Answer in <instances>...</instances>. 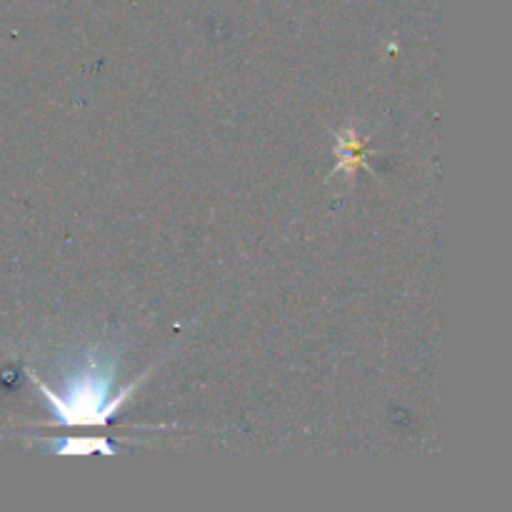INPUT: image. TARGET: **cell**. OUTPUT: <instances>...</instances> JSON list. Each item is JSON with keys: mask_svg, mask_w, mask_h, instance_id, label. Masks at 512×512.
Segmentation results:
<instances>
[{"mask_svg": "<svg viewBox=\"0 0 512 512\" xmlns=\"http://www.w3.org/2000/svg\"><path fill=\"white\" fill-rule=\"evenodd\" d=\"M335 155H338V165L333 168L330 178H335V175H348V178H353L360 165L373 170L368 165V160H365L368 153H365L363 140L358 138V130L355 128L335 130Z\"/></svg>", "mask_w": 512, "mask_h": 512, "instance_id": "7a4b0ae2", "label": "cell"}, {"mask_svg": "<svg viewBox=\"0 0 512 512\" xmlns=\"http://www.w3.org/2000/svg\"><path fill=\"white\" fill-rule=\"evenodd\" d=\"M120 368V350L110 343H90L73 353L60 370V385L50 390L33 373L38 390L43 393L55 423L63 428H103L118 415L125 400L138 390L153 368L145 370L138 380L115 390Z\"/></svg>", "mask_w": 512, "mask_h": 512, "instance_id": "6da1fadb", "label": "cell"}, {"mask_svg": "<svg viewBox=\"0 0 512 512\" xmlns=\"http://www.w3.org/2000/svg\"><path fill=\"white\" fill-rule=\"evenodd\" d=\"M48 450L55 455H118V445L110 443L108 438L98 435H65V438L48 440Z\"/></svg>", "mask_w": 512, "mask_h": 512, "instance_id": "3957f363", "label": "cell"}]
</instances>
